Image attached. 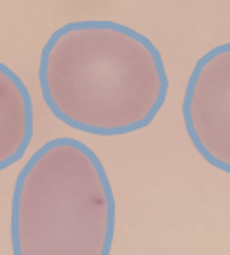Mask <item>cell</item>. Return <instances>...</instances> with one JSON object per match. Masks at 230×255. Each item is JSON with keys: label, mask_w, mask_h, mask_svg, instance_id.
I'll use <instances>...</instances> for the list:
<instances>
[{"label": "cell", "mask_w": 230, "mask_h": 255, "mask_svg": "<svg viewBox=\"0 0 230 255\" xmlns=\"http://www.w3.org/2000/svg\"><path fill=\"white\" fill-rule=\"evenodd\" d=\"M40 94L67 127L121 136L146 128L161 112L169 77L159 48L146 35L106 19L56 29L38 60Z\"/></svg>", "instance_id": "1"}, {"label": "cell", "mask_w": 230, "mask_h": 255, "mask_svg": "<svg viewBox=\"0 0 230 255\" xmlns=\"http://www.w3.org/2000/svg\"><path fill=\"white\" fill-rule=\"evenodd\" d=\"M115 198L102 159L85 142H44L19 171L10 204L15 255H108Z\"/></svg>", "instance_id": "2"}, {"label": "cell", "mask_w": 230, "mask_h": 255, "mask_svg": "<svg viewBox=\"0 0 230 255\" xmlns=\"http://www.w3.org/2000/svg\"><path fill=\"white\" fill-rule=\"evenodd\" d=\"M182 119L194 148L209 165L230 171V44L204 54L192 69Z\"/></svg>", "instance_id": "3"}, {"label": "cell", "mask_w": 230, "mask_h": 255, "mask_svg": "<svg viewBox=\"0 0 230 255\" xmlns=\"http://www.w3.org/2000/svg\"><path fill=\"white\" fill-rule=\"evenodd\" d=\"M35 134V108L23 79L0 62V171L17 163Z\"/></svg>", "instance_id": "4"}]
</instances>
